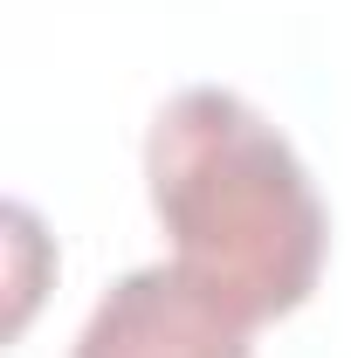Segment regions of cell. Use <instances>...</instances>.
I'll list each match as a JSON object with an SVG mask.
<instances>
[{"label":"cell","instance_id":"1","mask_svg":"<svg viewBox=\"0 0 351 358\" xmlns=\"http://www.w3.org/2000/svg\"><path fill=\"white\" fill-rule=\"evenodd\" d=\"M145 186L159 227L173 234V262L227 310L268 324L310 303L331 214L296 145L248 96L220 83L166 96L145 131Z\"/></svg>","mask_w":351,"mask_h":358},{"label":"cell","instance_id":"2","mask_svg":"<svg viewBox=\"0 0 351 358\" xmlns=\"http://www.w3.org/2000/svg\"><path fill=\"white\" fill-rule=\"evenodd\" d=\"M248 331V317L227 310L179 262H152L103 289L69 358H255Z\"/></svg>","mask_w":351,"mask_h":358}]
</instances>
